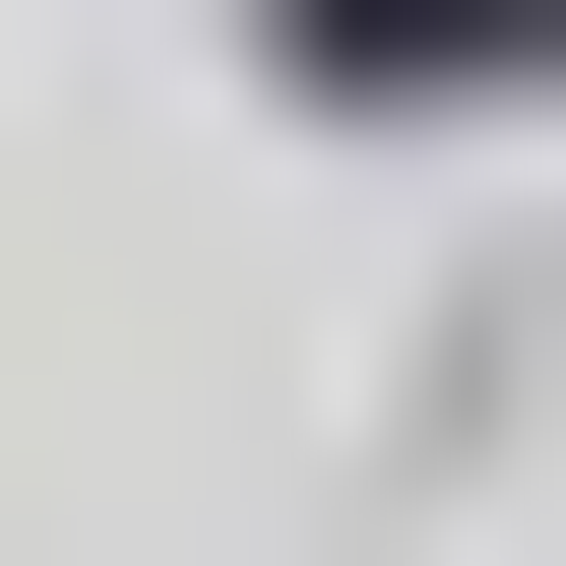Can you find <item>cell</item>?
Returning a JSON list of instances; mask_svg holds the SVG:
<instances>
[{
  "label": "cell",
  "mask_w": 566,
  "mask_h": 566,
  "mask_svg": "<svg viewBox=\"0 0 566 566\" xmlns=\"http://www.w3.org/2000/svg\"><path fill=\"white\" fill-rule=\"evenodd\" d=\"M252 63H378V126H504V63H566V0H252Z\"/></svg>",
  "instance_id": "obj_1"
}]
</instances>
